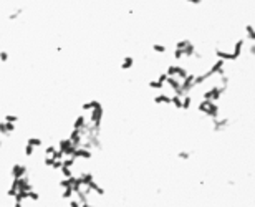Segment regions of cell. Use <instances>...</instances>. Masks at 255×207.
<instances>
[{
    "label": "cell",
    "instance_id": "1",
    "mask_svg": "<svg viewBox=\"0 0 255 207\" xmlns=\"http://www.w3.org/2000/svg\"><path fill=\"white\" fill-rule=\"evenodd\" d=\"M27 172H28V169H27V166L23 164H15L13 168H12V179H23L27 177Z\"/></svg>",
    "mask_w": 255,
    "mask_h": 207
},
{
    "label": "cell",
    "instance_id": "2",
    "mask_svg": "<svg viewBox=\"0 0 255 207\" xmlns=\"http://www.w3.org/2000/svg\"><path fill=\"white\" fill-rule=\"evenodd\" d=\"M133 65H134V58L126 57L124 60L121 61V70H131V68H133Z\"/></svg>",
    "mask_w": 255,
    "mask_h": 207
},
{
    "label": "cell",
    "instance_id": "3",
    "mask_svg": "<svg viewBox=\"0 0 255 207\" xmlns=\"http://www.w3.org/2000/svg\"><path fill=\"white\" fill-rule=\"evenodd\" d=\"M152 51H156V53H164L166 47H164V45H161V43H156L154 47H152Z\"/></svg>",
    "mask_w": 255,
    "mask_h": 207
},
{
    "label": "cell",
    "instance_id": "4",
    "mask_svg": "<svg viewBox=\"0 0 255 207\" xmlns=\"http://www.w3.org/2000/svg\"><path fill=\"white\" fill-rule=\"evenodd\" d=\"M189 156H190V154L186 153V151H181V153H177V157H179V159H189Z\"/></svg>",
    "mask_w": 255,
    "mask_h": 207
},
{
    "label": "cell",
    "instance_id": "5",
    "mask_svg": "<svg viewBox=\"0 0 255 207\" xmlns=\"http://www.w3.org/2000/svg\"><path fill=\"white\" fill-rule=\"evenodd\" d=\"M8 60V53L7 51H0V61H7Z\"/></svg>",
    "mask_w": 255,
    "mask_h": 207
}]
</instances>
